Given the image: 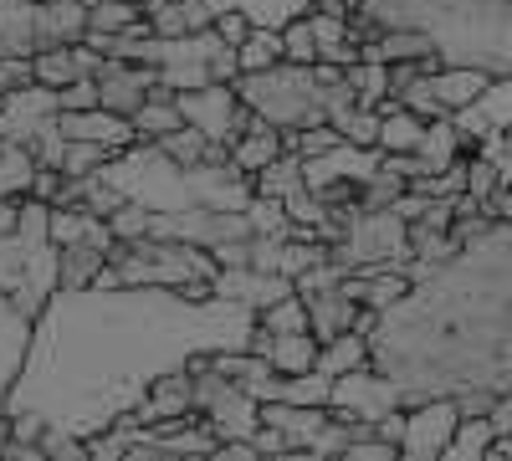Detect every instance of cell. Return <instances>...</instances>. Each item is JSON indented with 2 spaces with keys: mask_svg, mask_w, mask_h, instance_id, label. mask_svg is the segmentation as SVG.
Here are the masks:
<instances>
[{
  "mask_svg": "<svg viewBox=\"0 0 512 461\" xmlns=\"http://www.w3.org/2000/svg\"><path fill=\"white\" fill-rule=\"evenodd\" d=\"M77 41H67V47H47L36 52V82H52V88H67V82H77Z\"/></svg>",
  "mask_w": 512,
  "mask_h": 461,
  "instance_id": "33",
  "label": "cell"
},
{
  "mask_svg": "<svg viewBox=\"0 0 512 461\" xmlns=\"http://www.w3.org/2000/svg\"><path fill=\"white\" fill-rule=\"evenodd\" d=\"M456 129H461L466 144H482L487 134H507L512 129V72L492 77L482 88V98L456 113Z\"/></svg>",
  "mask_w": 512,
  "mask_h": 461,
  "instance_id": "15",
  "label": "cell"
},
{
  "mask_svg": "<svg viewBox=\"0 0 512 461\" xmlns=\"http://www.w3.org/2000/svg\"><path fill=\"white\" fill-rule=\"evenodd\" d=\"M57 93H62V113H77V108H98V103H103L98 77H77V82H67V88H57Z\"/></svg>",
  "mask_w": 512,
  "mask_h": 461,
  "instance_id": "40",
  "label": "cell"
},
{
  "mask_svg": "<svg viewBox=\"0 0 512 461\" xmlns=\"http://www.w3.org/2000/svg\"><path fill=\"white\" fill-rule=\"evenodd\" d=\"M149 26H154V36H185L190 31V21H185V0H149Z\"/></svg>",
  "mask_w": 512,
  "mask_h": 461,
  "instance_id": "38",
  "label": "cell"
},
{
  "mask_svg": "<svg viewBox=\"0 0 512 461\" xmlns=\"http://www.w3.org/2000/svg\"><path fill=\"white\" fill-rule=\"evenodd\" d=\"M31 333H36V318L0 292V410H11V390L26 369V354H31Z\"/></svg>",
  "mask_w": 512,
  "mask_h": 461,
  "instance_id": "13",
  "label": "cell"
},
{
  "mask_svg": "<svg viewBox=\"0 0 512 461\" xmlns=\"http://www.w3.org/2000/svg\"><path fill=\"white\" fill-rule=\"evenodd\" d=\"M154 82H159V72H154V67H144V62H123V57H108V62L98 67L103 108H113V113H123V118H134V113L149 103Z\"/></svg>",
  "mask_w": 512,
  "mask_h": 461,
  "instance_id": "14",
  "label": "cell"
},
{
  "mask_svg": "<svg viewBox=\"0 0 512 461\" xmlns=\"http://www.w3.org/2000/svg\"><path fill=\"white\" fill-rule=\"evenodd\" d=\"M425 57H441L425 31H374L364 41V62H425Z\"/></svg>",
  "mask_w": 512,
  "mask_h": 461,
  "instance_id": "23",
  "label": "cell"
},
{
  "mask_svg": "<svg viewBox=\"0 0 512 461\" xmlns=\"http://www.w3.org/2000/svg\"><path fill=\"white\" fill-rule=\"evenodd\" d=\"M461 426V400L456 395H436V400H415L405 405V461H446L451 441Z\"/></svg>",
  "mask_w": 512,
  "mask_h": 461,
  "instance_id": "10",
  "label": "cell"
},
{
  "mask_svg": "<svg viewBox=\"0 0 512 461\" xmlns=\"http://www.w3.org/2000/svg\"><path fill=\"white\" fill-rule=\"evenodd\" d=\"M36 82V57H0V93H16Z\"/></svg>",
  "mask_w": 512,
  "mask_h": 461,
  "instance_id": "41",
  "label": "cell"
},
{
  "mask_svg": "<svg viewBox=\"0 0 512 461\" xmlns=\"http://www.w3.org/2000/svg\"><path fill=\"white\" fill-rule=\"evenodd\" d=\"M113 267L123 282H149V287H190V282H216L221 262L210 246L175 241V236H139V241H113Z\"/></svg>",
  "mask_w": 512,
  "mask_h": 461,
  "instance_id": "6",
  "label": "cell"
},
{
  "mask_svg": "<svg viewBox=\"0 0 512 461\" xmlns=\"http://www.w3.org/2000/svg\"><path fill=\"white\" fill-rule=\"evenodd\" d=\"M492 461H512V431H502V436L492 441Z\"/></svg>",
  "mask_w": 512,
  "mask_h": 461,
  "instance_id": "45",
  "label": "cell"
},
{
  "mask_svg": "<svg viewBox=\"0 0 512 461\" xmlns=\"http://www.w3.org/2000/svg\"><path fill=\"white\" fill-rule=\"evenodd\" d=\"M349 82L359 88V103L364 108H379L390 98V62H354L349 67Z\"/></svg>",
  "mask_w": 512,
  "mask_h": 461,
  "instance_id": "34",
  "label": "cell"
},
{
  "mask_svg": "<svg viewBox=\"0 0 512 461\" xmlns=\"http://www.w3.org/2000/svg\"><path fill=\"white\" fill-rule=\"evenodd\" d=\"M216 31L231 41V47H241V41H246L256 26H251V16H246V11H221V16H216Z\"/></svg>",
  "mask_w": 512,
  "mask_h": 461,
  "instance_id": "42",
  "label": "cell"
},
{
  "mask_svg": "<svg viewBox=\"0 0 512 461\" xmlns=\"http://www.w3.org/2000/svg\"><path fill=\"white\" fill-rule=\"evenodd\" d=\"M262 323L256 308L231 298H195L185 287H57L36 313L31 354L11 390V410H31L47 431L93 441L175 369H195L200 354L251 349Z\"/></svg>",
  "mask_w": 512,
  "mask_h": 461,
  "instance_id": "1",
  "label": "cell"
},
{
  "mask_svg": "<svg viewBox=\"0 0 512 461\" xmlns=\"http://www.w3.org/2000/svg\"><path fill=\"white\" fill-rule=\"evenodd\" d=\"M52 236L57 246H77V241H98V246H113V226L108 216L88 211V205H52Z\"/></svg>",
  "mask_w": 512,
  "mask_h": 461,
  "instance_id": "21",
  "label": "cell"
},
{
  "mask_svg": "<svg viewBox=\"0 0 512 461\" xmlns=\"http://www.w3.org/2000/svg\"><path fill=\"white\" fill-rule=\"evenodd\" d=\"M308 16H313V11H308ZM308 16L292 21L282 36H287V62H308V67H313V62H318V36H313V21H308Z\"/></svg>",
  "mask_w": 512,
  "mask_h": 461,
  "instance_id": "39",
  "label": "cell"
},
{
  "mask_svg": "<svg viewBox=\"0 0 512 461\" xmlns=\"http://www.w3.org/2000/svg\"><path fill=\"white\" fill-rule=\"evenodd\" d=\"M410 292L369 328V364L405 405L512 390V221L461 241L446 262H410Z\"/></svg>",
  "mask_w": 512,
  "mask_h": 461,
  "instance_id": "2",
  "label": "cell"
},
{
  "mask_svg": "<svg viewBox=\"0 0 512 461\" xmlns=\"http://www.w3.org/2000/svg\"><path fill=\"white\" fill-rule=\"evenodd\" d=\"M236 93L241 103L277 123V129H313V123H328V108H323V82H318V62H277L267 72H241L236 77Z\"/></svg>",
  "mask_w": 512,
  "mask_h": 461,
  "instance_id": "5",
  "label": "cell"
},
{
  "mask_svg": "<svg viewBox=\"0 0 512 461\" xmlns=\"http://www.w3.org/2000/svg\"><path fill=\"white\" fill-rule=\"evenodd\" d=\"M108 262H113V246H98V241L62 246V287H93Z\"/></svg>",
  "mask_w": 512,
  "mask_h": 461,
  "instance_id": "29",
  "label": "cell"
},
{
  "mask_svg": "<svg viewBox=\"0 0 512 461\" xmlns=\"http://www.w3.org/2000/svg\"><path fill=\"white\" fill-rule=\"evenodd\" d=\"M149 221H154V211H149V205H139V200H123L118 211L108 216V226H113L118 241H139V236H149Z\"/></svg>",
  "mask_w": 512,
  "mask_h": 461,
  "instance_id": "36",
  "label": "cell"
},
{
  "mask_svg": "<svg viewBox=\"0 0 512 461\" xmlns=\"http://www.w3.org/2000/svg\"><path fill=\"white\" fill-rule=\"evenodd\" d=\"M492 441H497L492 415H461V426H456V441H451L446 461H487V456H492Z\"/></svg>",
  "mask_w": 512,
  "mask_h": 461,
  "instance_id": "30",
  "label": "cell"
},
{
  "mask_svg": "<svg viewBox=\"0 0 512 461\" xmlns=\"http://www.w3.org/2000/svg\"><path fill=\"white\" fill-rule=\"evenodd\" d=\"M149 11L134 6V0H93V11H88V26L93 31H128V26H144Z\"/></svg>",
  "mask_w": 512,
  "mask_h": 461,
  "instance_id": "32",
  "label": "cell"
},
{
  "mask_svg": "<svg viewBox=\"0 0 512 461\" xmlns=\"http://www.w3.org/2000/svg\"><path fill=\"white\" fill-rule=\"evenodd\" d=\"M364 364H369V333H359V328L338 333V339H328L318 349V374H328V380H338L349 369H364Z\"/></svg>",
  "mask_w": 512,
  "mask_h": 461,
  "instance_id": "28",
  "label": "cell"
},
{
  "mask_svg": "<svg viewBox=\"0 0 512 461\" xmlns=\"http://www.w3.org/2000/svg\"><path fill=\"white\" fill-rule=\"evenodd\" d=\"M400 405H405L400 385L390 380V374H379L374 364L338 374V380H333V400H328V410L338 415V421H349V426H374V421H384V415L400 410Z\"/></svg>",
  "mask_w": 512,
  "mask_h": 461,
  "instance_id": "9",
  "label": "cell"
},
{
  "mask_svg": "<svg viewBox=\"0 0 512 461\" xmlns=\"http://www.w3.org/2000/svg\"><path fill=\"white\" fill-rule=\"evenodd\" d=\"M134 129H139V139H164V134L185 129V113H180V93H175V88H164V82H154L149 103H144V108L134 113Z\"/></svg>",
  "mask_w": 512,
  "mask_h": 461,
  "instance_id": "26",
  "label": "cell"
},
{
  "mask_svg": "<svg viewBox=\"0 0 512 461\" xmlns=\"http://www.w3.org/2000/svg\"><path fill=\"white\" fill-rule=\"evenodd\" d=\"M359 313H364V303L349 298V287L308 292V318H313V333H318L323 344L338 339V333H349V328H359Z\"/></svg>",
  "mask_w": 512,
  "mask_h": 461,
  "instance_id": "20",
  "label": "cell"
},
{
  "mask_svg": "<svg viewBox=\"0 0 512 461\" xmlns=\"http://www.w3.org/2000/svg\"><path fill=\"white\" fill-rule=\"evenodd\" d=\"M93 0H0V41L11 57H36L47 47L88 36Z\"/></svg>",
  "mask_w": 512,
  "mask_h": 461,
  "instance_id": "7",
  "label": "cell"
},
{
  "mask_svg": "<svg viewBox=\"0 0 512 461\" xmlns=\"http://www.w3.org/2000/svg\"><path fill=\"white\" fill-rule=\"evenodd\" d=\"M328 421H333L328 405H297V400H267L262 405V426H277L292 451H308L323 436Z\"/></svg>",
  "mask_w": 512,
  "mask_h": 461,
  "instance_id": "18",
  "label": "cell"
},
{
  "mask_svg": "<svg viewBox=\"0 0 512 461\" xmlns=\"http://www.w3.org/2000/svg\"><path fill=\"white\" fill-rule=\"evenodd\" d=\"M425 129H431V118L415 113L410 103H395V108H384V123H379V149L384 154H415Z\"/></svg>",
  "mask_w": 512,
  "mask_h": 461,
  "instance_id": "25",
  "label": "cell"
},
{
  "mask_svg": "<svg viewBox=\"0 0 512 461\" xmlns=\"http://www.w3.org/2000/svg\"><path fill=\"white\" fill-rule=\"evenodd\" d=\"M297 190H308V159L297 154V149H287V154H277L262 175H256V195H277V200H292Z\"/></svg>",
  "mask_w": 512,
  "mask_h": 461,
  "instance_id": "27",
  "label": "cell"
},
{
  "mask_svg": "<svg viewBox=\"0 0 512 461\" xmlns=\"http://www.w3.org/2000/svg\"><path fill=\"white\" fill-rule=\"evenodd\" d=\"M333 257L344 262L349 272H379V267H410L415 262V246H410V221L384 205V211H344V231L333 241Z\"/></svg>",
  "mask_w": 512,
  "mask_h": 461,
  "instance_id": "8",
  "label": "cell"
},
{
  "mask_svg": "<svg viewBox=\"0 0 512 461\" xmlns=\"http://www.w3.org/2000/svg\"><path fill=\"white\" fill-rule=\"evenodd\" d=\"M251 349H256V354H267V359H272V369H282V374H303V369H318V349H323V339H318L313 328L272 333L267 323H256Z\"/></svg>",
  "mask_w": 512,
  "mask_h": 461,
  "instance_id": "17",
  "label": "cell"
},
{
  "mask_svg": "<svg viewBox=\"0 0 512 461\" xmlns=\"http://www.w3.org/2000/svg\"><path fill=\"white\" fill-rule=\"evenodd\" d=\"M216 456L221 461H256V456H262V446H256V441H221Z\"/></svg>",
  "mask_w": 512,
  "mask_h": 461,
  "instance_id": "44",
  "label": "cell"
},
{
  "mask_svg": "<svg viewBox=\"0 0 512 461\" xmlns=\"http://www.w3.org/2000/svg\"><path fill=\"white\" fill-rule=\"evenodd\" d=\"M216 6V16L221 11H246L251 16V26H272V31H287L292 21H303L318 0H210Z\"/></svg>",
  "mask_w": 512,
  "mask_h": 461,
  "instance_id": "24",
  "label": "cell"
},
{
  "mask_svg": "<svg viewBox=\"0 0 512 461\" xmlns=\"http://www.w3.org/2000/svg\"><path fill=\"white\" fill-rule=\"evenodd\" d=\"M287 57V36L272 31V26H256L246 41H241V72H267Z\"/></svg>",
  "mask_w": 512,
  "mask_h": 461,
  "instance_id": "31",
  "label": "cell"
},
{
  "mask_svg": "<svg viewBox=\"0 0 512 461\" xmlns=\"http://www.w3.org/2000/svg\"><path fill=\"white\" fill-rule=\"evenodd\" d=\"M62 287V246L52 236V200H21V221L0 231V292L16 298L31 318Z\"/></svg>",
  "mask_w": 512,
  "mask_h": 461,
  "instance_id": "4",
  "label": "cell"
},
{
  "mask_svg": "<svg viewBox=\"0 0 512 461\" xmlns=\"http://www.w3.org/2000/svg\"><path fill=\"white\" fill-rule=\"evenodd\" d=\"M277 154H287V139H282L277 123H267V118H251V129L231 144V159L241 164L246 175H262Z\"/></svg>",
  "mask_w": 512,
  "mask_h": 461,
  "instance_id": "22",
  "label": "cell"
},
{
  "mask_svg": "<svg viewBox=\"0 0 512 461\" xmlns=\"http://www.w3.org/2000/svg\"><path fill=\"white\" fill-rule=\"evenodd\" d=\"M210 287H216V298H231V303H241V308L267 313L272 303L292 298V292H297V277L267 272V267H221Z\"/></svg>",
  "mask_w": 512,
  "mask_h": 461,
  "instance_id": "12",
  "label": "cell"
},
{
  "mask_svg": "<svg viewBox=\"0 0 512 461\" xmlns=\"http://www.w3.org/2000/svg\"><path fill=\"white\" fill-rule=\"evenodd\" d=\"M159 144L175 154L180 164H200V159H210V139L195 129V123H185V129H175V134H164Z\"/></svg>",
  "mask_w": 512,
  "mask_h": 461,
  "instance_id": "37",
  "label": "cell"
},
{
  "mask_svg": "<svg viewBox=\"0 0 512 461\" xmlns=\"http://www.w3.org/2000/svg\"><path fill=\"white\" fill-rule=\"evenodd\" d=\"M175 415H195V369H175L144 395V405L134 410L139 431L154 421H175Z\"/></svg>",
  "mask_w": 512,
  "mask_h": 461,
  "instance_id": "19",
  "label": "cell"
},
{
  "mask_svg": "<svg viewBox=\"0 0 512 461\" xmlns=\"http://www.w3.org/2000/svg\"><path fill=\"white\" fill-rule=\"evenodd\" d=\"M262 323H267L272 333H297V328H313V318H308V298H303V292H292V298H282V303H272V308L262 313Z\"/></svg>",
  "mask_w": 512,
  "mask_h": 461,
  "instance_id": "35",
  "label": "cell"
},
{
  "mask_svg": "<svg viewBox=\"0 0 512 461\" xmlns=\"http://www.w3.org/2000/svg\"><path fill=\"white\" fill-rule=\"evenodd\" d=\"M36 154L26 144H6L0 139V231H11L21 221V200L36 185Z\"/></svg>",
  "mask_w": 512,
  "mask_h": 461,
  "instance_id": "16",
  "label": "cell"
},
{
  "mask_svg": "<svg viewBox=\"0 0 512 461\" xmlns=\"http://www.w3.org/2000/svg\"><path fill=\"white\" fill-rule=\"evenodd\" d=\"M57 118H62V93L52 88V82H26V88L6 93V108H0V139L36 149L41 134L57 129Z\"/></svg>",
  "mask_w": 512,
  "mask_h": 461,
  "instance_id": "11",
  "label": "cell"
},
{
  "mask_svg": "<svg viewBox=\"0 0 512 461\" xmlns=\"http://www.w3.org/2000/svg\"><path fill=\"white\" fill-rule=\"evenodd\" d=\"M349 31L364 41L374 31H425L446 67H482L492 77L512 72V0H349Z\"/></svg>",
  "mask_w": 512,
  "mask_h": 461,
  "instance_id": "3",
  "label": "cell"
},
{
  "mask_svg": "<svg viewBox=\"0 0 512 461\" xmlns=\"http://www.w3.org/2000/svg\"><path fill=\"white\" fill-rule=\"evenodd\" d=\"M185 21H190V31L216 26V6H210V0H185Z\"/></svg>",
  "mask_w": 512,
  "mask_h": 461,
  "instance_id": "43",
  "label": "cell"
},
{
  "mask_svg": "<svg viewBox=\"0 0 512 461\" xmlns=\"http://www.w3.org/2000/svg\"><path fill=\"white\" fill-rule=\"evenodd\" d=\"M6 441H11V415L0 410V446H6Z\"/></svg>",
  "mask_w": 512,
  "mask_h": 461,
  "instance_id": "46",
  "label": "cell"
},
{
  "mask_svg": "<svg viewBox=\"0 0 512 461\" xmlns=\"http://www.w3.org/2000/svg\"><path fill=\"white\" fill-rule=\"evenodd\" d=\"M0 108H6V93H0Z\"/></svg>",
  "mask_w": 512,
  "mask_h": 461,
  "instance_id": "47",
  "label": "cell"
}]
</instances>
